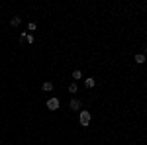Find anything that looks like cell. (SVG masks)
Instances as JSON below:
<instances>
[{"instance_id": "cell-1", "label": "cell", "mask_w": 147, "mask_h": 145, "mask_svg": "<svg viewBox=\"0 0 147 145\" xmlns=\"http://www.w3.org/2000/svg\"><path fill=\"white\" fill-rule=\"evenodd\" d=\"M79 122H80V125H84V127H86V125L90 123V112L82 110V112L79 114Z\"/></svg>"}, {"instance_id": "cell-2", "label": "cell", "mask_w": 147, "mask_h": 145, "mask_svg": "<svg viewBox=\"0 0 147 145\" xmlns=\"http://www.w3.org/2000/svg\"><path fill=\"white\" fill-rule=\"evenodd\" d=\"M59 108V98H49L47 100V110H57Z\"/></svg>"}, {"instance_id": "cell-3", "label": "cell", "mask_w": 147, "mask_h": 145, "mask_svg": "<svg viewBox=\"0 0 147 145\" xmlns=\"http://www.w3.org/2000/svg\"><path fill=\"white\" fill-rule=\"evenodd\" d=\"M69 106H71V110H80V100H77V98H73Z\"/></svg>"}, {"instance_id": "cell-4", "label": "cell", "mask_w": 147, "mask_h": 145, "mask_svg": "<svg viewBox=\"0 0 147 145\" xmlns=\"http://www.w3.org/2000/svg\"><path fill=\"white\" fill-rule=\"evenodd\" d=\"M41 88L45 90V92H51V90H53V82H51V80H45V82L41 84Z\"/></svg>"}, {"instance_id": "cell-5", "label": "cell", "mask_w": 147, "mask_h": 145, "mask_svg": "<svg viewBox=\"0 0 147 145\" xmlns=\"http://www.w3.org/2000/svg\"><path fill=\"white\" fill-rule=\"evenodd\" d=\"M94 84H96L94 78H86V80H84V86H86V88H94Z\"/></svg>"}, {"instance_id": "cell-6", "label": "cell", "mask_w": 147, "mask_h": 145, "mask_svg": "<svg viewBox=\"0 0 147 145\" xmlns=\"http://www.w3.org/2000/svg\"><path fill=\"white\" fill-rule=\"evenodd\" d=\"M136 63H139V65L145 63V55H143V53H137V55H136Z\"/></svg>"}, {"instance_id": "cell-7", "label": "cell", "mask_w": 147, "mask_h": 145, "mask_svg": "<svg viewBox=\"0 0 147 145\" xmlns=\"http://www.w3.org/2000/svg\"><path fill=\"white\" fill-rule=\"evenodd\" d=\"M20 22H22V20H20L18 16H14V18L10 20V24H12V26H20Z\"/></svg>"}, {"instance_id": "cell-8", "label": "cell", "mask_w": 147, "mask_h": 145, "mask_svg": "<svg viewBox=\"0 0 147 145\" xmlns=\"http://www.w3.org/2000/svg\"><path fill=\"white\" fill-rule=\"evenodd\" d=\"M77 90H79V86H77L75 82H73V84H69V92H73V94H75Z\"/></svg>"}, {"instance_id": "cell-9", "label": "cell", "mask_w": 147, "mask_h": 145, "mask_svg": "<svg viewBox=\"0 0 147 145\" xmlns=\"http://www.w3.org/2000/svg\"><path fill=\"white\" fill-rule=\"evenodd\" d=\"M35 30H37V26H35L34 22H30V24H28V32H35Z\"/></svg>"}, {"instance_id": "cell-10", "label": "cell", "mask_w": 147, "mask_h": 145, "mask_svg": "<svg viewBox=\"0 0 147 145\" xmlns=\"http://www.w3.org/2000/svg\"><path fill=\"white\" fill-rule=\"evenodd\" d=\"M73 78H77V80H79V78H82V75H80V71H73Z\"/></svg>"}, {"instance_id": "cell-11", "label": "cell", "mask_w": 147, "mask_h": 145, "mask_svg": "<svg viewBox=\"0 0 147 145\" xmlns=\"http://www.w3.org/2000/svg\"><path fill=\"white\" fill-rule=\"evenodd\" d=\"M26 41H28V43L32 45V43L35 41V39H34V35H32V34H30V35H26Z\"/></svg>"}, {"instance_id": "cell-12", "label": "cell", "mask_w": 147, "mask_h": 145, "mask_svg": "<svg viewBox=\"0 0 147 145\" xmlns=\"http://www.w3.org/2000/svg\"><path fill=\"white\" fill-rule=\"evenodd\" d=\"M143 49H145V53H147V45H145V47H143Z\"/></svg>"}]
</instances>
